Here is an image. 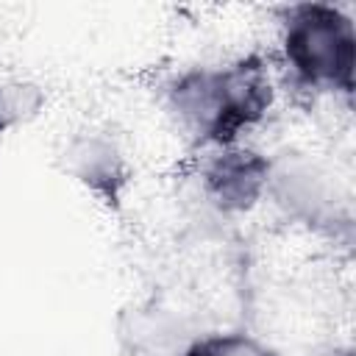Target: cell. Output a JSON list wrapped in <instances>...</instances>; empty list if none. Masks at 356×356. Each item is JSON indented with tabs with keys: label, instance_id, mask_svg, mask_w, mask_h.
<instances>
[{
	"label": "cell",
	"instance_id": "obj_1",
	"mask_svg": "<svg viewBox=\"0 0 356 356\" xmlns=\"http://www.w3.org/2000/svg\"><path fill=\"white\" fill-rule=\"evenodd\" d=\"M273 106V81L261 56L250 53L225 67H195L170 86V108L200 142L228 147L264 120Z\"/></svg>",
	"mask_w": 356,
	"mask_h": 356
},
{
	"label": "cell",
	"instance_id": "obj_2",
	"mask_svg": "<svg viewBox=\"0 0 356 356\" xmlns=\"http://www.w3.org/2000/svg\"><path fill=\"white\" fill-rule=\"evenodd\" d=\"M284 64L306 89H353V19L334 3H298L286 8L281 33Z\"/></svg>",
	"mask_w": 356,
	"mask_h": 356
},
{
	"label": "cell",
	"instance_id": "obj_3",
	"mask_svg": "<svg viewBox=\"0 0 356 356\" xmlns=\"http://www.w3.org/2000/svg\"><path fill=\"white\" fill-rule=\"evenodd\" d=\"M270 161L242 145L220 147L203 167V192L220 211H248L267 195Z\"/></svg>",
	"mask_w": 356,
	"mask_h": 356
},
{
	"label": "cell",
	"instance_id": "obj_4",
	"mask_svg": "<svg viewBox=\"0 0 356 356\" xmlns=\"http://www.w3.org/2000/svg\"><path fill=\"white\" fill-rule=\"evenodd\" d=\"M195 337L178 312L159 303L128 306L117 317V342L125 356H186Z\"/></svg>",
	"mask_w": 356,
	"mask_h": 356
},
{
	"label": "cell",
	"instance_id": "obj_5",
	"mask_svg": "<svg viewBox=\"0 0 356 356\" xmlns=\"http://www.w3.org/2000/svg\"><path fill=\"white\" fill-rule=\"evenodd\" d=\"M267 192L286 211V217L306 225H323L334 214V195L314 164L284 153V159L270 161Z\"/></svg>",
	"mask_w": 356,
	"mask_h": 356
},
{
	"label": "cell",
	"instance_id": "obj_6",
	"mask_svg": "<svg viewBox=\"0 0 356 356\" xmlns=\"http://www.w3.org/2000/svg\"><path fill=\"white\" fill-rule=\"evenodd\" d=\"M67 172L97 195L106 206H117L128 186V164L120 147L103 134H81L64 150Z\"/></svg>",
	"mask_w": 356,
	"mask_h": 356
},
{
	"label": "cell",
	"instance_id": "obj_7",
	"mask_svg": "<svg viewBox=\"0 0 356 356\" xmlns=\"http://www.w3.org/2000/svg\"><path fill=\"white\" fill-rule=\"evenodd\" d=\"M44 108V89L33 81H3L0 83V134L31 122Z\"/></svg>",
	"mask_w": 356,
	"mask_h": 356
},
{
	"label": "cell",
	"instance_id": "obj_8",
	"mask_svg": "<svg viewBox=\"0 0 356 356\" xmlns=\"http://www.w3.org/2000/svg\"><path fill=\"white\" fill-rule=\"evenodd\" d=\"M186 356H278V353L250 334L225 331V334H197Z\"/></svg>",
	"mask_w": 356,
	"mask_h": 356
}]
</instances>
